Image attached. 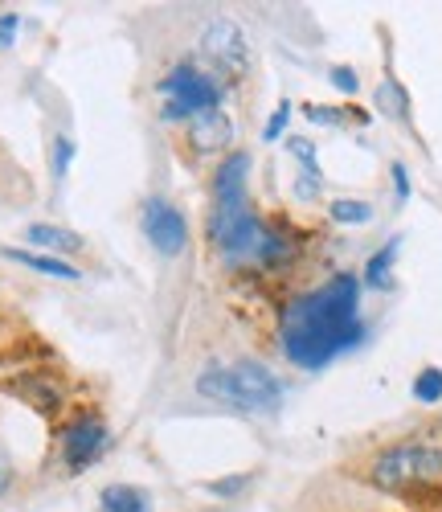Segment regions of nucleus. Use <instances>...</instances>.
Wrapping results in <instances>:
<instances>
[{
    "mask_svg": "<svg viewBox=\"0 0 442 512\" xmlns=\"http://www.w3.org/2000/svg\"><path fill=\"white\" fill-rule=\"evenodd\" d=\"M361 340H365L361 279L348 271L332 275L316 291L295 295L279 320V345L287 361L299 369H324L340 353L357 349Z\"/></svg>",
    "mask_w": 442,
    "mask_h": 512,
    "instance_id": "f257e3e1",
    "label": "nucleus"
},
{
    "mask_svg": "<svg viewBox=\"0 0 442 512\" xmlns=\"http://www.w3.org/2000/svg\"><path fill=\"white\" fill-rule=\"evenodd\" d=\"M250 156L230 152L213 173V213H209V238L221 254V263L234 271H279L291 259V238L271 230L250 209L246 193Z\"/></svg>",
    "mask_w": 442,
    "mask_h": 512,
    "instance_id": "f03ea898",
    "label": "nucleus"
},
{
    "mask_svg": "<svg viewBox=\"0 0 442 512\" xmlns=\"http://www.w3.org/2000/svg\"><path fill=\"white\" fill-rule=\"evenodd\" d=\"M369 480L389 496H410V500L442 496V443L410 439V443L385 447L369 463Z\"/></svg>",
    "mask_w": 442,
    "mask_h": 512,
    "instance_id": "7ed1b4c3",
    "label": "nucleus"
},
{
    "mask_svg": "<svg viewBox=\"0 0 442 512\" xmlns=\"http://www.w3.org/2000/svg\"><path fill=\"white\" fill-rule=\"evenodd\" d=\"M197 394L238 414H271L283 402V381L258 361L238 365H209L197 377Z\"/></svg>",
    "mask_w": 442,
    "mask_h": 512,
    "instance_id": "20e7f679",
    "label": "nucleus"
},
{
    "mask_svg": "<svg viewBox=\"0 0 442 512\" xmlns=\"http://www.w3.org/2000/svg\"><path fill=\"white\" fill-rule=\"evenodd\" d=\"M156 91L164 95V107H160V119L164 123H189L205 111H221V99H226V82L181 62L176 70H168Z\"/></svg>",
    "mask_w": 442,
    "mask_h": 512,
    "instance_id": "39448f33",
    "label": "nucleus"
},
{
    "mask_svg": "<svg viewBox=\"0 0 442 512\" xmlns=\"http://www.w3.org/2000/svg\"><path fill=\"white\" fill-rule=\"evenodd\" d=\"M201 58L226 78H246L250 70V41L238 21L230 17H213L201 29Z\"/></svg>",
    "mask_w": 442,
    "mask_h": 512,
    "instance_id": "423d86ee",
    "label": "nucleus"
},
{
    "mask_svg": "<svg viewBox=\"0 0 442 512\" xmlns=\"http://www.w3.org/2000/svg\"><path fill=\"white\" fill-rule=\"evenodd\" d=\"M111 443V431H107V422L95 418V414H78L62 426V435H58V451H62V463H66V472H86Z\"/></svg>",
    "mask_w": 442,
    "mask_h": 512,
    "instance_id": "0eeeda50",
    "label": "nucleus"
},
{
    "mask_svg": "<svg viewBox=\"0 0 442 512\" xmlns=\"http://www.w3.org/2000/svg\"><path fill=\"white\" fill-rule=\"evenodd\" d=\"M140 230L144 238L156 246V254H181L185 242H189V222H185V213L168 205V201H148L144 205V218H140Z\"/></svg>",
    "mask_w": 442,
    "mask_h": 512,
    "instance_id": "6e6552de",
    "label": "nucleus"
},
{
    "mask_svg": "<svg viewBox=\"0 0 442 512\" xmlns=\"http://www.w3.org/2000/svg\"><path fill=\"white\" fill-rule=\"evenodd\" d=\"M234 140V123L226 111H205L197 119H189V144L193 152H221Z\"/></svg>",
    "mask_w": 442,
    "mask_h": 512,
    "instance_id": "1a4fd4ad",
    "label": "nucleus"
},
{
    "mask_svg": "<svg viewBox=\"0 0 442 512\" xmlns=\"http://www.w3.org/2000/svg\"><path fill=\"white\" fill-rule=\"evenodd\" d=\"M5 390H9V394H21V398H25L29 406H37V410H58V406H62V390L54 386L46 373H21V377L9 381Z\"/></svg>",
    "mask_w": 442,
    "mask_h": 512,
    "instance_id": "9d476101",
    "label": "nucleus"
},
{
    "mask_svg": "<svg viewBox=\"0 0 442 512\" xmlns=\"http://www.w3.org/2000/svg\"><path fill=\"white\" fill-rule=\"evenodd\" d=\"M0 254H5L9 263H21V267H29V271H37V275H50V279H66V283L82 279V271L70 267V263H62L58 254H33V250H17V246H5Z\"/></svg>",
    "mask_w": 442,
    "mask_h": 512,
    "instance_id": "9b49d317",
    "label": "nucleus"
},
{
    "mask_svg": "<svg viewBox=\"0 0 442 512\" xmlns=\"http://www.w3.org/2000/svg\"><path fill=\"white\" fill-rule=\"evenodd\" d=\"M287 148H291L295 160L303 164V173H299V181H295V197H299V201H312V197L320 193V185H324L320 160H316V144H312V140H291Z\"/></svg>",
    "mask_w": 442,
    "mask_h": 512,
    "instance_id": "f8f14e48",
    "label": "nucleus"
},
{
    "mask_svg": "<svg viewBox=\"0 0 442 512\" xmlns=\"http://www.w3.org/2000/svg\"><path fill=\"white\" fill-rule=\"evenodd\" d=\"M99 512H152V496L136 484H107L99 492Z\"/></svg>",
    "mask_w": 442,
    "mask_h": 512,
    "instance_id": "ddd939ff",
    "label": "nucleus"
},
{
    "mask_svg": "<svg viewBox=\"0 0 442 512\" xmlns=\"http://www.w3.org/2000/svg\"><path fill=\"white\" fill-rule=\"evenodd\" d=\"M25 238L41 250H54V254H70V250H82V238L74 230H62V226H46V222H33L25 230Z\"/></svg>",
    "mask_w": 442,
    "mask_h": 512,
    "instance_id": "4468645a",
    "label": "nucleus"
},
{
    "mask_svg": "<svg viewBox=\"0 0 442 512\" xmlns=\"http://www.w3.org/2000/svg\"><path fill=\"white\" fill-rule=\"evenodd\" d=\"M397 250H402V238H389L373 259L365 263V283L369 287H377V291H385L389 287V271H393V263H397Z\"/></svg>",
    "mask_w": 442,
    "mask_h": 512,
    "instance_id": "2eb2a0df",
    "label": "nucleus"
},
{
    "mask_svg": "<svg viewBox=\"0 0 442 512\" xmlns=\"http://www.w3.org/2000/svg\"><path fill=\"white\" fill-rule=\"evenodd\" d=\"M377 107H381L389 119H410V95L402 91V82L385 78L381 87H377Z\"/></svg>",
    "mask_w": 442,
    "mask_h": 512,
    "instance_id": "dca6fc26",
    "label": "nucleus"
},
{
    "mask_svg": "<svg viewBox=\"0 0 442 512\" xmlns=\"http://www.w3.org/2000/svg\"><path fill=\"white\" fill-rule=\"evenodd\" d=\"M328 213H332V222H340V226H365V222H373V205L369 201L340 197V201L328 205Z\"/></svg>",
    "mask_w": 442,
    "mask_h": 512,
    "instance_id": "f3484780",
    "label": "nucleus"
},
{
    "mask_svg": "<svg viewBox=\"0 0 442 512\" xmlns=\"http://www.w3.org/2000/svg\"><path fill=\"white\" fill-rule=\"evenodd\" d=\"M414 398L422 402V406H434V402H442V369H422L418 377H414Z\"/></svg>",
    "mask_w": 442,
    "mask_h": 512,
    "instance_id": "a211bd4d",
    "label": "nucleus"
},
{
    "mask_svg": "<svg viewBox=\"0 0 442 512\" xmlns=\"http://www.w3.org/2000/svg\"><path fill=\"white\" fill-rule=\"evenodd\" d=\"M70 160H74V140L70 136H54V144H50V168H54L58 181L70 173Z\"/></svg>",
    "mask_w": 442,
    "mask_h": 512,
    "instance_id": "6ab92c4d",
    "label": "nucleus"
},
{
    "mask_svg": "<svg viewBox=\"0 0 442 512\" xmlns=\"http://www.w3.org/2000/svg\"><path fill=\"white\" fill-rule=\"evenodd\" d=\"M287 123H291V103H279V107H275V115L267 119V127H262V140H267V144L283 140V132H287Z\"/></svg>",
    "mask_w": 442,
    "mask_h": 512,
    "instance_id": "aec40b11",
    "label": "nucleus"
},
{
    "mask_svg": "<svg viewBox=\"0 0 442 512\" xmlns=\"http://www.w3.org/2000/svg\"><path fill=\"white\" fill-rule=\"evenodd\" d=\"M332 87L344 91V95H357L361 78H357V70H348V66H332Z\"/></svg>",
    "mask_w": 442,
    "mask_h": 512,
    "instance_id": "412c9836",
    "label": "nucleus"
},
{
    "mask_svg": "<svg viewBox=\"0 0 442 512\" xmlns=\"http://www.w3.org/2000/svg\"><path fill=\"white\" fill-rule=\"evenodd\" d=\"M246 484H250V476H226V480H213L209 492H213V496H238Z\"/></svg>",
    "mask_w": 442,
    "mask_h": 512,
    "instance_id": "4be33fe9",
    "label": "nucleus"
},
{
    "mask_svg": "<svg viewBox=\"0 0 442 512\" xmlns=\"http://www.w3.org/2000/svg\"><path fill=\"white\" fill-rule=\"evenodd\" d=\"M17 29H21V17H17V13H0V50H9V46H13Z\"/></svg>",
    "mask_w": 442,
    "mask_h": 512,
    "instance_id": "5701e85b",
    "label": "nucleus"
},
{
    "mask_svg": "<svg viewBox=\"0 0 442 512\" xmlns=\"http://www.w3.org/2000/svg\"><path fill=\"white\" fill-rule=\"evenodd\" d=\"M303 115L312 119V123H328V127L344 123V115H340V111H328V107H320V103H307V107H303Z\"/></svg>",
    "mask_w": 442,
    "mask_h": 512,
    "instance_id": "b1692460",
    "label": "nucleus"
},
{
    "mask_svg": "<svg viewBox=\"0 0 442 512\" xmlns=\"http://www.w3.org/2000/svg\"><path fill=\"white\" fill-rule=\"evenodd\" d=\"M393 189H397V201H410V168L406 164H393Z\"/></svg>",
    "mask_w": 442,
    "mask_h": 512,
    "instance_id": "393cba45",
    "label": "nucleus"
},
{
    "mask_svg": "<svg viewBox=\"0 0 442 512\" xmlns=\"http://www.w3.org/2000/svg\"><path fill=\"white\" fill-rule=\"evenodd\" d=\"M13 488V459L5 455V447H0V496H5Z\"/></svg>",
    "mask_w": 442,
    "mask_h": 512,
    "instance_id": "a878e982",
    "label": "nucleus"
}]
</instances>
